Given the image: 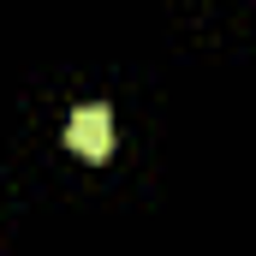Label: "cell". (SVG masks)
<instances>
[{"label": "cell", "mask_w": 256, "mask_h": 256, "mask_svg": "<svg viewBox=\"0 0 256 256\" xmlns=\"http://www.w3.org/2000/svg\"><path fill=\"white\" fill-rule=\"evenodd\" d=\"M66 143H72L84 161H108V155H114V114H108L102 102L78 108V114H72V126H66Z\"/></svg>", "instance_id": "6da1fadb"}]
</instances>
